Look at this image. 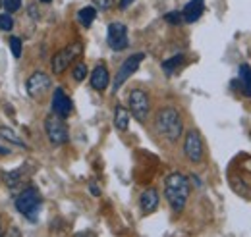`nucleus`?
I'll use <instances>...</instances> for the list:
<instances>
[{
	"mask_svg": "<svg viewBox=\"0 0 251 237\" xmlns=\"http://www.w3.org/2000/svg\"><path fill=\"white\" fill-rule=\"evenodd\" d=\"M191 193V185L189 179L180 174V172H172L170 176L164 179V197L168 201V205L172 207L174 212H182Z\"/></svg>",
	"mask_w": 251,
	"mask_h": 237,
	"instance_id": "f257e3e1",
	"label": "nucleus"
},
{
	"mask_svg": "<svg viewBox=\"0 0 251 237\" xmlns=\"http://www.w3.org/2000/svg\"><path fill=\"white\" fill-rule=\"evenodd\" d=\"M155 125H157V131L168 139L170 143H176L182 133H184V123H182V116L176 108L172 106H164L157 112V118H155Z\"/></svg>",
	"mask_w": 251,
	"mask_h": 237,
	"instance_id": "f03ea898",
	"label": "nucleus"
},
{
	"mask_svg": "<svg viewBox=\"0 0 251 237\" xmlns=\"http://www.w3.org/2000/svg\"><path fill=\"white\" fill-rule=\"evenodd\" d=\"M41 203H43V197H41L39 189H37V187H27V189H24V191L18 195V199H16V208H18V212L24 214L27 220H37Z\"/></svg>",
	"mask_w": 251,
	"mask_h": 237,
	"instance_id": "7ed1b4c3",
	"label": "nucleus"
},
{
	"mask_svg": "<svg viewBox=\"0 0 251 237\" xmlns=\"http://www.w3.org/2000/svg\"><path fill=\"white\" fill-rule=\"evenodd\" d=\"M45 133H47L49 141H50L52 145H56V147L66 145V143L70 141V131H68V125H66L64 118L56 116V114H52L50 118L45 119Z\"/></svg>",
	"mask_w": 251,
	"mask_h": 237,
	"instance_id": "20e7f679",
	"label": "nucleus"
},
{
	"mask_svg": "<svg viewBox=\"0 0 251 237\" xmlns=\"http://www.w3.org/2000/svg\"><path fill=\"white\" fill-rule=\"evenodd\" d=\"M81 52H83V45L79 41L68 45L66 48H62L60 52H56L52 56V62H50L52 64V71L54 73H64L70 68V64H74L77 56H81Z\"/></svg>",
	"mask_w": 251,
	"mask_h": 237,
	"instance_id": "39448f33",
	"label": "nucleus"
},
{
	"mask_svg": "<svg viewBox=\"0 0 251 237\" xmlns=\"http://www.w3.org/2000/svg\"><path fill=\"white\" fill-rule=\"evenodd\" d=\"M129 112L137 121H145L151 110V102H149V95L143 89H133L129 93Z\"/></svg>",
	"mask_w": 251,
	"mask_h": 237,
	"instance_id": "423d86ee",
	"label": "nucleus"
},
{
	"mask_svg": "<svg viewBox=\"0 0 251 237\" xmlns=\"http://www.w3.org/2000/svg\"><path fill=\"white\" fill-rule=\"evenodd\" d=\"M143 58H145V54H143V52H137V54L127 56V58L122 62V66H120V70L116 71V77H114V91L120 89L126 81L137 71V68H139V64L143 62Z\"/></svg>",
	"mask_w": 251,
	"mask_h": 237,
	"instance_id": "0eeeda50",
	"label": "nucleus"
},
{
	"mask_svg": "<svg viewBox=\"0 0 251 237\" xmlns=\"http://www.w3.org/2000/svg\"><path fill=\"white\" fill-rule=\"evenodd\" d=\"M184 152L188 156L189 162L197 164L203 160V154H205V147H203V139L199 135L197 129H189L186 133V141H184Z\"/></svg>",
	"mask_w": 251,
	"mask_h": 237,
	"instance_id": "6e6552de",
	"label": "nucleus"
},
{
	"mask_svg": "<svg viewBox=\"0 0 251 237\" xmlns=\"http://www.w3.org/2000/svg\"><path fill=\"white\" fill-rule=\"evenodd\" d=\"M106 43H108V47H110L112 50H116V52H120V50L127 48L129 41H127V27H126L124 24H120V22H112V24L108 25Z\"/></svg>",
	"mask_w": 251,
	"mask_h": 237,
	"instance_id": "1a4fd4ad",
	"label": "nucleus"
},
{
	"mask_svg": "<svg viewBox=\"0 0 251 237\" xmlns=\"http://www.w3.org/2000/svg\"><path fill=\"white\" fill-rule=\"evenodd\" d=\"M50 89V77L45 71H35L29 75L27 83H25V91L31 98H41L47 91Z\"/></svg>",
	"mask_w": 251,
	"mask_h": 237,
	"instance_id": "9d476101",
	"label": "nucleus"
},
{
	"mask_svg": "<svg viewBox=\"0 0 251 237\" xmlns=\"http://www.w3.org/2000/svg\"><path fill=\"white\" fill-rule=\"evenodd\" d=\"M50 108H52V114H56V116H60V118H64V119L72 114V108H74V106H72V98L64 93L62 87H56V89H54Z\"/></svg>",
	"mask_w": 251,
	"mask_h": 237,
	"instance_id": "9b49d317",
	"label": "nucleus"
},
{
	"mask_svg": "<svg viewBox=\"0 0 251 237\" xmlns=\"http://www.w3.org/2000/svg\"><path fill=\"white\" fill-rule=\"evenodd\" d=\"M33 172V166L31 162H27V164H24V166H20L18 170H12V172H6L2 179H4V183L8 185V187H18L20 183H24L25 179L29 178V174Z\"/></svg>",
	"mask_w": 251,
	"mask_h": 237,
	"instance_id": "f8f14e48",
	"label": "nucleus"
},
{
	"mask_svg": "<svg viewBox=\"0 0 251 237\" xmlns=\"http://www.w3.org/2000/svg\"><path fill=\"white\" fill-rule=\"evenodd\" d=\"M110 75H108V68L104 64H97L95 70L91 71V87L95 91H104L108 87Z\"/></svg>",
	"mask_w": 251,
	"mask_h": 237,
	"instance_id": "ddd939ff",
	"label": "nucleus"
},
{
	"mask_svg": "<svg viewBox=\"0 0 251 237\" xmlns=\"http://www.w3.org/2000/svg\"><path fill=\"white\" fill-rule=\"evenodd\" d=\"M203 10H205V0H189L182 10V18H184V22L193 24L203 16Z\"/></svg>",
	"mask_w": 251,
	"mask_h": 237,
	"instance_id": "4468645a",
	"label": "nucleus"
},
{
	"mask_svg": "<svg viewBox=\"0 0 251 237\" xmlns=\"http://www.w3.org/2000/svg\"><path fill=\"white\" fill-rule=\"evenodd\" d=\"M158 203H160V197H158L157 189H145L139 197V205H141V210L145 214H151L158 208Z\"/></svg>",
	"mask_w": 251,
	"mask_h": 237,
	"instance_id": "2eb2a0df",
	"label": "nucleus"
},
{
	"mask_svg": "<svg viewBox=\"0 0 251 237\" xmlns=\"http://www.w3.org/2000/svg\"><path fill=\"white\" fill-rule=\"evenodd\" d=\"M238 85L242 87V93L251 98V66L250 64H242L240 71H238Z\"/></svg>",
	"mask_w": 251,
	"mask_h": 237,
	"instance_id": "dca6fc26",
	"label": "nucleus"
},
{
	"mask_svg": "<svg viewBox=\"0 0 251 237\" xmlns=\"http://www.w3.org/2000/svg\"><path fill=\"white\" fill-rule=\"evenodd\" d=\"M129 118H131L129 110L124 108L122 104H118V106L114 108V127H116L118 131H127V127H129Z\"/></svg>",
	"mask_w": 251,
	"mask_h": 237,
	"instance_id": "f3484780",
	"label": "nucleus"
},
{
	"mask_svg": "<svg viewBox=\"0 0 251 237\" xmlns=\"http://www.w3.org/2000/svg\"><path fill=\"white\" fill-rule=\"evenodd\" d=\"M95 18H97V8H95V6H85V8H81V10L77 12V20H79V24H81L83 27H91Z\"/></svg>",
	"mask_w": 251,
	"mask_h": 237,
	"instance_id": "a211bd4d",
	"label": "nucleus"
},
{
	"mask_svg": "<svg viewBox=\"0 0 251 237\" xmlns=\"http://www.w3.org/2000/svg\"><path fill=\"white\" fill-rule=\"evenodd\" d=\"M0 139L8 141V143H12V145H18V147H27V145H25V141H24V139L14 131V129L4 127V125H0Z\"/></svg>",
	"mask_w": 251,
	"mask_h": 237,
	"instance_id": "6ab92c4d",
	"label": "nucleus"
},
{
	"mask_svg": "<svg viewBox=\"0 0 251 237\" xmlns=\"http://www.w3.org/2000/svg\"><path fill=\"white\" fill-rule=\"evenodd\" d=\"M182 64H184V54H176V56H172V58L162 62V71H164L166 75H172Z\"/></svg>",
	"mask_w": 251,
	"mask_h": 237,
	"instance_id": "aec40b11",
	"label": "nucleus"
},
{
	"mask_svg": "<svg viewBox=\"0 0 251 237\" xmlns=\"http://www.w3.org/2000/svg\"><path fill=\"white\" fill-rule=\"evenodd\" d=\"M87 64H83V62H79V64H75V68H74V71H72V75H74V79L75 81H83L85 77H87Z\"/></svg>",
	"mask_w": 251,
	"mask_h": 237,
	"instance_id": "412c9836",
	"label": "nucleus"
},
{
	"mask_svg": "<svg viewBox=\"0 0 251 237\" xmlns=\"http://www.w3.org/2000/svg\"><path fill=\"white\" fill-rule=\"evenodd\" d=\"M14 29V20L12 16L6 12V14H0V31H12Z\"/></svg>",
	"mask_w": 251,
	"mask_h": 237,
	"instance_id": "4be33fe9",
	"label": "nucleus"
},
{
	"mask_svg": "<svg viewBox=\"0 0 251 237\" xmlns=\"http://www.w3.org/2000/svg\"><path fill=\"white\" fill-rule=\"evenodd\" d=\"M10 48L14 58H22V41L18 37H10Z\"/></svg>",
	"mask_w": 251,
	"mask_h": 237,
	"instance_id": "5701e85b",
	"label": "nucleus"
},
{
	"mask_svg": "<svg viewBox=\"0 0 251 237\" xmlns=\"http://www.w3.org/2000/svg\"><path fill=\"white\" fill-rule=\"evenodd\" d=\"M164 20H166L170 25H180V24L184 22L182 12H170V14H166V16H164Z\"/></svg>",
	"mask_w": 251,
	"mask_h": 237,
	"instance_id": "b1692460",
	"label": "nucleus"
},
{
	"mask_svg": "<svg viewBox=\"0 0 251 237\" xmlns=\"http://www.w3.org/2000/svg\"><path fill=\"white\" fill-rule=\"evenodd\" d=\"M2 4H4V8H6L8 14H16L22 8V0H4Z\"/></svg>",
	"mask_w": 251,
	"mask_h": 237,
	"instance_id": "393cba45",
	"label": "nucleus"
},
{
	"mask_svg": "<svg viewBox=\"0 0 251 237\" xmlns=\"http://www.w3.org/2000/svg\"><path fill=\"white\" fill-rule=\"evenodd\" d=\"M93 2H95V8H99V10H110V6H112L114 0H93Z\"/></svg>",
	"mask_w": 251,
	"mask_h": 237,
	"instance_id": "a878e982",
	"label": "nucleus"
},
{
	"mask_svg": "<svg viewBox=\"0 0 251 237\" xmlns=\"http://www.w3.org/2000/svg\"><path fill=\"white\" fill-rule=\"evenodd\" d=\"M133 2H135V0H120V10H126V8H129Z\"/></svg>",
	"mask_w": 251,
	"mask_h": 237,
	"instance_id": "bb28decb",
	"label": "nucleus"
},
{
	"mask_svg": "<svg viewBox=\"0 0 251 237\" xmlns=\"http://www.w3.org/2000/svg\"><path fill=\"white\" fill-rule=\"evenodd\" d=\"M10 154H12V148L2 147V145H0V156H10Z\"/></svg>",
	"mask_w": 251,
	"mask_h": 237,
	"instance_id": "cd10ccee",
	"label": "nucleus"
},
{
	"mask_svg": "<svg viewBox=\"0 0 251 237\" xmlns=\"http://www.w3.org/2000/svg\"><path fill=\"white\" fill-rule=\"evenodd\" d=\"M89 191H91V193H93L95 197H99V195H100V189H99V187H97V185H95V183H91V185H89Z\"/></svg>",
	"mask_w": 251,
	"mask_h": 237,
	"instance_id": "c85d7f7f",
	"label": "nucleus"
},
{
	"mask_svg": "<svg viewBox=\"0 0 251 237\" xmlns=\"http://www.w3.org/2000/svg\"><path fill=\"white\" fill-rule=\"evenodd\" d=\"M43 2H50V0H43Z\"/></svg>",
	"mask_w": 251,
	"mask_h": 237,
	"instance_id": "c756f323",
	"label": "nucleus"
}]
</instances>
